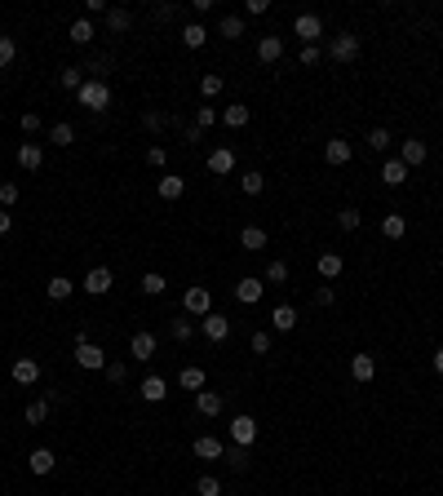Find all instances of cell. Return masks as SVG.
Listing matches in <instances>:
<instances>
[{
  "label": "cell",
  "instance_id": "cell-1",
  "mask_svg": "<svg viewBox=\"0 0 443 496\" xmlns=\"http://www.w3.org/2000/svg\"><path fill=\"white\" fill-rule=\"evenodd\" d=\"M76 102L80 107H85V111H107L111 107V85H107V80H85V85H80L76 89Z\"/></svg>",
  "mask_w": 443,
  "mask_h": 496
},
{
  "label": "cell",
  "instance_id": "cell-2",
  "mask_svg": "<svg viewBox=\"0 0 443 496\" xmlns=\"http://www.w3.org/2000/svg\"><path fill=\"white\" fill-rule=\"evenodd\" d=\"M359 49H364V45H359L355 31H337V36L328 40V58H333V62H355Z\"/></svg>",
  "mask_w": 443,
  "mask_h": 496
},
{
  "label": "cell",
  "instance_id": "cell-3",
  "mask_svg": "<svg viewBox=\"0 0 443 496\" xmlns=\"http://www.w3.org/2000/svg\"><path fill=\"white\" fill-rule=\"evenodd\" d=\"M208 310H213V293L204 288V284H191L187 288V297H182V315H208Z\"/></svg>",
  "mask_w": 443,
  "mask_h": 496
},
{
  "label": "cell",
  "instance_id": "cell-4",
  "mask_svg": "<svg viewBox=\"0 0 443 496\" xmlns=\"http://www.w3.org/2000/svg\"><path fill=\"white\" fill-rule=\"evenodd\" d=\"M76 363L85 372H98V368H107V350L93 346V341H76Z\"/></svg>",
  "mask_w": 443,
  "mask_h": 496
},
{
  "label": "cell",
  "instance_id": "cell-5",
  "mask_svg": "<svg viewBox=\"0 0 443 496\" xmlns=\"http://www.w3.org/2000/svg\"><path fill=\"white\" fill-rule=\"evenodd\" d=\"M231 443L235 448H253L257 443V421L249 417V412H240V417L231 421Z\"/></svg>",
  "mask_w": 443,
  "mask_h": 496
},
{
  "label": "cell",
  "instance_id": "cell-6",
  "mask_svg": "<svg viewBox=\"0 0 443 496\" xmlns=\"http://www.w3.org/2000/svg\"><path fill=\"white\" fill-rule=\"evenodd\" d=\"M200 333H204L208 341H226V337H231V319H226L222 310H208V315L200 319Z\"/></svg>",
  "mask_w": 443,
  "mask_h": 496
},
{
  "label": "cell",
  "instance_id": "cell-7",
  "mask_svg": "<svg viewBox=\"0 0 443 496\" xmlns=\"http://www.w3.org/2000/svg\"><path fill=\"white\" fill-rule=\"evenodd\" d=\"M111 284H116V275H111L107 266H93V271L85 275V284H80V288H85L89 297H107V293H111Z\"/></svg>",
  "mask_w": 443,
  "mask_h": 496
},
{
  "label": "cell",
  "instance_id": "cell-8",
  "mask_svg": "<svg viewBox=\"0 0 443 496\" xmlns=\"http://www.w3.org/2000/svg\"><path fill=\"white\" fill-rule=\"evenodd\" d=\"M261 293H266V279L244 275L240 284H235V302H244V306H257V302H261Z\"/></svg>",
  "mask_w": 443,
  "mask_h": 496
},
{
  "label": "cell",
  "instance_id": "cell-9",
  "mask_svg": "<svg viewBox=\"0 0 443 496\" xmlns=\"http://www.w3.org/2000/svg\"><path fill=\"white\" fill-rule=\"evenodd\" d=\"M399 160L408 164V169H417V164L430 160V146H425L421 138H403V142H399Z\"/></svg>",
  "mask_w": 443,
  "mask_h": 496
},
{
  "label": "cell",
  "instance_id": "cell-10",
  "mask_svg": "<svg viewBox=\"0 0 443 496\" xmlns=\"http://www.w3.org/2000/svg\"><path fill=\"white\" fill-rule=\"evenodd\" d=\"M293 36H302L306 45H315L324 36V18H319V13H302V18L293 23Z\"/></svg>",
  "mask_w": 443,
  "mask_h": 496
},
{
  "label": "cell",
  "instance_id": "cell-11",
  "mask_svg": "<svg viewBox=\"0 0 443 496\" xmlns=\"http://www.w3.org/2000/svg\"><path fill=\"white\" fill-rule=\"evenodd\" d=\"M9 377H13V382H18V386H36L40 382V363L36 359H13V368H9Z\"/></svg>",
  "mask_w": 443,
  "mask_h": 496
},
{
  "label": "cell",
  "instance_id": "cell-12",
  "mask_svg": "<svg viewBox=\"0 0 443 496\" xmlns=\"http://www.w3.org/2000/svg\"><path fill=\"white\" fill-rule=\"evenodd\" d=\"M208 173H218V177H226V173H235V151L231 146H218V151H208Z\"/></svg>",
  "mask_w": 443,
  "mask_h": 496
},
{
  "label": "cell",
  "instance_id": "cell-13",
  "mask_svg": "<svg viewBox=\"0 0 443 496\" xmlns=\"http://www.w3.org/2000/svg\"><path fill=\"white\" fill-rule=\"evenodd\" d=\"M315 271H319V279H324V284H333V279H341V271H346V261H341V253H319Z\"/></svg>",
  "mask_w": 443,
  "mask_h": 496
},
{
  "label": "cell",
  "instance_id": "cell-14",
  "mask_svg": "<svg viewBox=\"0 0 443 496\" xmlns=\"http://www.w3.org/2000/svg\"><path fill=\"white\" fill-rule=\"evenodd\" d=\"M350 155H355V151H350V142H346V138H328V146H324V160L333 164V169L350 164Z\"/></svg>",
  "mask_w": 443,
  "mask_h": 496
},
{
  "label": "cell",
  "instance_id": "cell-15",
  "mask_svg": "<svg viewBox=\"0 0 443 496\" xmlns=\"http://www.w3.org/2000/svg\"><path fill=\"white\" fill-rule=\"evenodd\" d=\"M155 191H160V200H182V195H187V177L164 173V177L155 182Z\"/></svg>",
  "mask_w": 443,
  "mask_h": 496
},
{
  "label": "cell",
  "instance_id": "cell-16",
  "mask_svg": "<svg viewBox=\"0 0 443 496\" xmlns=\"http://www.w3.org/2000/svg\"><path fill=\"white\" fill-rule=\"evenodd\" d=\"M191 452L200 456V461H222V452H226V448H222V439H213V435H200V439L191 443Z\"/></svg>",
  "mask_w": 443,
  "mask_h": 496
},
{
  "label": "cell",
  "instance_id": "cell-17",
  "mask_svg": "<svg viewBox=\"0 0 443 496\" xmlns=\"http://www.w3.org/2000/svg\"><path fill=\"white\" fill-rule=\"evenodd\" d=\"M138 394L146 403H164V399H169V382H164V377H146V382L138 386Z\"/></svg>",
  "mask_w": 443,
  "mask_h": 496
},
{
  "label": "cell",
  "instance_id": "cell-18",
  "mask_svg": "<svg viewBox=\"0 0 443 496\" xmlns=\"http://www.w3.org/2000/svg\"><path fill=\"white\" fill-rule=\"evenodd\" d=\"M284 58V40L280 36H261L257 40V62H266V67H271V62H280Z\"/></svg>",
  "mask_w": 443,
  "mask_h": 496
},
{
  "label": "cell",
  "instance_id": "cell-19",
  "mask_svg": "<svg viewBox=\"0 0 443 496\" xmlns=\"http://www.w3.org/2000/svg\"><path fill=\"white\" fill-rule=\"evenodd\" d=\"M18 164H23L27 173H36L40 164H45V146H40V142H23V146H18Z\"/></svg>",
  "mask_w": 443,
  "mask_h": 496
},
{
  "label": "cell",
  "instance_id": "cell-20",
  "mask_svg": "<svg viewBox=\"0 0 443 496\" xmlns=\"http://www.w3.org/2000/svg\"><path fill=\"white\" fill-rule=\"evenodd\" d=\"M408 173H413V169H408V164H403L399 155L382 164V182H386V187H403V182H408Z\"/></svg>",
  "mask_w": 443,
  "mask_h": 496
},
{
  "label": "cell",
  "instance_id": "cell-21",
  "mask_svg": "<svg viewBox=\"0 0 443 496\" xmlns=\"http://www.w3.org/2000/svg\"><path fill=\"white\" fill-rule=\"evenodd\" d=\"M350 377H355L359 386H368L372 377H377V359H372V355H355V359H350Z\"/></svg>",
  "mask_w": 443,
  "mask_h": 496
},
{
  "label": "cell",
  "instance_id": "cell-22",
  "mask_svg": "<svg viewBox=\"0 0 443 496\" xmlns=\"http://www.w3.org/2000/svg\"><path fill=\"white\" fill-rule=\"evenodd\" d=\"M27 466H31V474H40V478H45V474H54V466H58V456H54V452H49V448H36V452H31V456H27Z\"/></svg>",
  "mask_w": 443,
  "mask_h": 496
},
{
  "label": "cell",
  "instance_id": "cell-23",
  "mask_svg": "<svg viewBox=\"0 0 443 496\" xmlns=\"http://www.w3.org/2000/svg\"><path fill=\"white\" fill-rule=\"evenodd\" d=\"M45 293H49V302H67V297L76 293V279H67V275H54L45 284Z\"/></svg>",
  "mask_w": 443,
  "mask_h": 496
},
{
  "label": "cell",
  "instance_id": "cell-24",
  "mask_svg": "<svg viewBox=\"0 0 443 496\" xmlns=\"http://www.w3.org/2000/svg\"><path fill=\"white\" fill-rule=\"evenodd\" d=\"M155 333H134V341H129V355H134V359H151L155 355Z\"/></svg>",
  "mask_w": 443,
  "mask_h": 496
},
{
  "label": "cell",
  "instance_id": "cell-25",
  "mask_svg": "<svg viewBox=\"0 0 443 496\" xmlns=\"http://www.w3.org/2000/svg\"><path fill=\"white\" fill-rule=\"evenodd\" d=\"M240 248H244V253H261V248H266V230H261V226H244L240 230Z\"/></svg>",
  "mask_w": 443,
  "mask_h": 496
},
{
  "label": "cell",
  "instance_id": "cell-26",
  "mask_svg": "<svg viewBox=\"0 0 443 496\" xmlns=\"http://www.w3.org/2000/svg\"><path fill=\"white\" fill-rule=\"evenodd\" d=\"M271 328H275V333H293V328H297V310H293V306H275L271 310Z\"/></svg>",
  "mask_w": 443,
  "mask_h": 496
},
{
  "label": "cell",
  "instance_id": "cell-27",
  "mask_svg": "<svg viewBox=\"0 0 443 496\" xmlns=\"http://www.w3.org/2000/svg\"><path fill=\"white\" fill-rule=\"evenodd\" d=\"M195 412H200V417H218V412H222V394L218 390H200V394H195Z\"/></svg>",
  "mask_w": 443,
  "mask_h": 496
},
{
  "label": "cell",
  "instance_id": "cell-28",
  "mask_svg": "<svg viewBox=\"0 0 443 496\" xmlns=\"http://www.w3.org/2000/svg\"><path fill=\"white\" fill-rule=\"evenodd\" d=\"M204 382H208V377H204V368H195V363H187V368L177 372V386H182V390H195V394H200Z\"/></svg>",
  "mask_w": 443,
  "mask_h": 496
},
{
  "label": "cell",
  "instance_id": "cell-29",
  "mask_svg": "<svg viewBox=\"0 0 443 496\" xmlns=\"http://www.w3.org/2000/svg\"><path fill=\"white\" fill-rule=\"evenodd\" d=\"M382 235L386 240H403L408 235V218H403V213H386V218H382Z\"/></svg>",
  "mask_w": 443,
  "mask_h": 496
},
{
  "label": "cell",
  "instance_id": "cell-30",
  "mask_svg": "<svg viewBox=\"0 0 443 496\" xmlns=\"http://www.w3.org/2000/svg\"><path fill=\"white\" fill-rule=\"evenodd\" d=\"M249 107H244V102H231V107H222V124L226 129H244V124H249Z\"/></svg>",
  "mask_w": 443,
  "mask_h": 496
},
{
  "label": "cell",
  "instance_id": "cell-31",
  "mask_svg": "<svg viewBox=\"0 0 443 496\" xmlns=\"http://www.w3.org/2000/svg\"><path fill=\"white\" fill-rule=\"evenodd\" d=\"M107 27H111V36H124V31L134 27V13L129 9H107Z\"/></svg>",
  "mask_w": 443,
  "mask_h": 496
},
{
  "label": "cell",
  "instance_id": "cell-32",
  "mask_svg": "<svg viewBox=\"0 0 443 496\" xmlns=\"http://www.w3.org/2000/svg\"><path fill=\"white\" fill-rule=\"evenodd\" d=\"M204 40H208V27L204 23H187L182 27V45L187 49H204Z\"/></svg>",
  "mask_w": 443,
  "mask_h": 496
},
{
  "label": "cell",
  "instance_id": "cell-33",
  "mask_svg": "<svg viewBox=\"0 0 443 496\" xmlns=\"http://www.w3.org/2000/svg\"><path fill=\"white\" fill-rule=\"evenodd\" d=\"M67 40H71V45H89V40H93V23H89V18H76V23L67 27Z\"/></svg>",
  "mask_w": 443,
  "mask_h": 496
},
{
  "label": "cell",
  "instance_id": "cell-34",
  "mask_svg": "<svg viewBox=\"0 0 443 496\" xmlns=\"http://www.w3.org/2000/svg\"><path fill=\"white\" fill-rule=\"evenodd\" d=\"M390 142H395V138H390V129H382V124L368 129V138H364L368 151H390Z\"/></svg>",
  "mask_w": 443,
  "mask_h": 496
},
{
  "label": "cell",
  "instance_id": "cell-35",
  "mask_svg": "<svg viewBox=\"0 0 443 496\" xmlns=\"http://www.w3.org/2000/svg\"><path fill=\"white\" fill-rule=\"evenodd\" d=\"M71 142H76V129L67 120H58L54 129H49V146H71Z\"/></svg>",
  "mask_w": 443,
  "mask_h": 496
},
{
  "label": "cell",
  "instance_id": "cell-36",
  "mask_svg": "<svg viewBox=\"0 0 443 496\" xmlns=\"http://www.w3.org/2000/svg\"><path fill=\"white\" fill-rule=\"evenodd\" d=\"M240 191H244V195H261V191H266V177H261L257 169L240 173Z\"/></svg>",
  "mask_w": 443,
  "mask_h": 496
},
{
  "label": "cell",
  "instance_id": "cell-37",
  "mask_svg": "<svg viewBox=\"0 0 443 496\" xmlns=\"http://www.w3.org/2000/svg\"><path fill=\"white\" fill-rule=\"evenodd\" d=\"M164 288H169V279H164L160 271H146V275H142V293H146V297H164Z\"/></svg>",
  "mask_w": 443,
  "mask_h": 496
},
{
  "label": "cell",
  "instance_id": "cell-38",
  "mask_svg": "<svg viewBox=\"0 0 443 496\" xmlns=\"http://www.w3.org/2000/svg\"><path fill=\"white\" fill-rule=\"evenodd\" d=\"M58 85L76 93L80 85H85V67H62V71H58Z\"/></svg>",
  "mask_w": 443,
  "mask_h": 496
},
{
  "label": "cell",
  "instance_id": "cell-39",
  "mask_svg": "<svg viewBox=\"0 0 443 496\" xmlns=\"http://www.w3.org/2000/svg\"><path fill=\"white\" fill-rule=\"evenodd\" d=\"M195 496H222V478L218 474H200L195 478Z\"/></svg>",
  "mask_w": 443,
  "mask_h": 496
},
{
  "label": "cell",
  "instance_id": "cell-40",
  "mask_svg": "<svg viewBox=\"0 0 443 496\" xmlns=\"http://www.w3.org/2000/svg\"><path fill=\"white\" fill-rule=\"evenodd\" d=\"M169 337H173V341H191V337H195V324H191L187 315H182V319H169Z\"/></svg>",
  "mask_w": 443,
  "mask_h": 496
},
{
  "label": "cell",
  "instance_id": "cell-41",
  "mask_svg": "<svg viewBox=\"0 0 443 496\" xmlns=\"http://www.w3.org/2000/svg\"><path fill=\"white\" fill-rule=\"evenodd\" d=\"M164 124H169V115H164V111H155V107L142 111V129H146V134H160Z\"/></svg>",
  "mask_w": 443,
  "mask_h": 496
},
{
  "label": "cell",
  "instance_id": "cell-42",
  "mask_svg": "<svg viewBox=\"0 0 443 496\" xmlns=\"http://www.w3.org/2000/svg\"><path fill=\"white\" fill-rule=\"evenodd\" d=\"M222 461H226L231 470H249V448H226Z\"/></svg>",
  "mask_w": 443,
  "mask_h": 496
},
{
  "label": "cell",
  "instance_id": "cell-43",
  "mask_svg": "<svg viewBox=\"0 0 443 496\" xmlns=\"http://www.w3.org/2000/svg\"><path fill=\"white\" fill-rule=\"evenodd\" d=\"M359 222H364V213H359V208H337V226L341 230H359Z\"/></svg>",
  "mask_w": 443,
  "mask_h": 496
},
{
  "label": "cell",
  "instance_id": "cell-44",
  "mask_svg": "<svg viewBox=\"0 0 443 496\" xmlns=\"http://www.w3.org/2000/svg\"><path fill=\"white\" fill-rule=\"evenodd\" d=\"M249 346H253V355H271V346H275V337L266 333V328H257V333L249 337Z\"/></svg>",
  "mask_w": 443,
  "mask_h": 496
},
{
  "label": "cell",
  "instance_id": "cell-45",
  "mask_svg": "<svg viewBox=\"0 0 443 496\" xmlns=\"http://www.w3.org/2000/svg\"><path fill=\"white\" fill-rule=\"evenodd\" d=\"M23 417H27V425H40V421L49 417V399H36V403H27V412H23Z\"/></svg>",
  "mask_w": 443,
  "mask_h": 496
},
{
  "label": "cell",
  "instance_id": "cell-46",
  "mask_svg": "<svg viewBox=\"0 0 443 496\" xmlns=\"http://www.w3.org/2000/svg\"><path fill=\"white\" fill-rule=\"evenodd\" d=\"M222 36H226V40H240V36H244V18L226 13V18H222Z\"/></svg>",
  "mask_w": 443,
  "mask_h": 496
},
{
  "label": "cell",
  "instance_id": "cell-47",
  "mask_svg": "<svg viewBox=\"0 0 443 496\" xmlns=\"http://www.w3.org/2000/svg\"><path fill=\"white\" fill-rule=\"evenodd\" d=\"M13 58H18V40H13V36H0V67H9Z\"/></svg>",
  "mask_w": 443,
  "mask_h": 496
},
{
  "label": "cell",
  "instance_id": "cell-48",
  "mask_svg": "<svg viewBox=\"0 0 443 496\" xmlns=\"http://www.w3.org/2000/svg\"><path fill=\"white\" fill-rule=\"evenodd\" d=\"M102 372H107V382H111V386H124V382H129V368H124L120 359H116V363H107Z\"/></svg>",
  "mask_w": 443,
  "mask_h": 496
},
{
  "label": "cell",
  "instance_id": "cell-49",
  "mask_svg": "<svg viewBox=\"0 0 443 496\" xmlns=\"http://www.w3.org/2000/svg\"><path fill=\"white\" fill-rule=\"evenodd\" d=\"M200 93H204V98H218V93H222V76H218V71H208V76L200 80Z\"/></svg>",
  "mask_w": 443,
  "mask_h": 496
},
{
  "label": "cell",
  "instance_id": "cell-50",
  "mask_svg": "<svg viewBox=\"0 0 443 496\" xmlns=\"http://www.w3.org/2000/svg\"><path fill=\"white\" fill-rule=\"evenodd\" d=\"M169 164V151L164 146H146V169H164Z\"/></svg>",
  "mask_w": 443,
  "mask_h": 496
},
{
  "label": "cell",
  "instance_id": "cell-51",
  "mask_svg": "<svg viewBox=\"0 0 443 496\" xmlns=\"http://www.w3.org/2000/svg\"><path fill=\"white\" fill-rule=\"evenodd\" d=\"M333 302H337V288H333V284H319V288H315V306H319V310H328Z\"/></svg>",
  "mask_w": 443,
  "mask_h": 496
},
{
  "label": "cell",
  "instance_id": "cell-52",
  "mask_svg": "<svg viewBox=\"0 0 443 496\" xmlns=\"http://www.w3.org/2000/svg\"><path fill=\"white\" fill-rule=\"evenodd\" d=\"M222 115H218V107H195V124L200 129H208V124H218Z\"/></svg>",
  "mask_w": 443,
  "mask_h": 496
},
{
  "label": "cell",
  "instance_id": "cell-53",
  "mask_svg": "<svg viewBox=\"0 0 443 496\" xmlns=\"http://www.w3.org/2000/svg\"><path fill=\"white\" fill-rule=\"evenodd\" d=\"M266 284H288V266H284V261H271V266H266Z\"/></svg>",
  "mask_w": 443,
  "mask_h": 496
},
{
  "label": "cell",
  "instance_id": "cell-54",
  "mask_svg": "<svg viewBox=\"0 0 443 496\" xmlns=\"http://www.w3.org/2000/svg\"><path fill=\"white\" fill-rule=\"evenodd\" d=\"M18 204V187L13 182H0V208H13Z\"/></svg>",
  "mask_w": 443,
  "mask_h": 496
},
{
  "label": "cell",
  "instance_id": "cell-55",
  "mask_svg": "<svg viewBox=\"0 0 443 496\" xmlns=\"http://www.w3.org/2000/svg\"><path fill=\"white\" fill-rule=\"evenodd\" d=\"M85 71H93L89 80H107V71H111V58H93V62H89Z\"/></svg>",
  "mask_w": 443,
  "mask_h": 496
},
{
  "label": "cell",
  "instance_id": "cell-56",
  "mask_svg": "<svg viewBox=\"0 0 443 496\" xmlns=\"http://www.w3.org/2000/svg\"><path fill=\"white\" fill-rule=\"evenodd\" d=\"M266 9H271V0H244V13H249V18H261Z\"/></svg>",
  "mask_w": 443,
  "mask_h": 496
},
{
  "label": "cell",
  "instance_id": "cell-57",
  "mask_svg": "<svg viewBox=\"0 0 443 496\" xmlns=\"http://www.w3.org/2000/svg\"><path fill=\"white\" fill-rule=\"evenodd\" d=\"M315 62H324L319 45H306V49H302V67H315Z\"/></svg>",
  "mask_w": 443,
  "mask_h": 496
},
{
  "label": "cell",
  "instance_id": "cell-58",
  "mask_svg": "<svg viewBox=\"0 0 443 496\" xmlns=\"http://www.w3.org/2000/svg\"><path fill=\"white\" fill-rule=\"evenodd\" d=\"M23 134H40V115H36V111L23 115Z\"/></svg>",
  "mask_w": 443,
  "mask_h": 496
},
{
  "label": "cell",
  "instance_id": "cell-59",
  "mask_svg": "<svg viewBox=\"0 0 443 496\" xmlns=\"http://www.w3.org/2000/svg\"><path fill=\"white\" fill-rule=\"evenodd\" d=\"M9 230H13V213L0 208V235H9Z\"/></svg>",
  "mask_w": 443,
  "mask_h": 496
},
{
  "label": "cell",
  "instance_id": "cell-60",
  "mask_svg": "<svg viewBox=\"0 0 443 496\" xmlns=\"http://www.w3.org/2000/svg\"><path fill=\"white\" fill-rule=\"evenodd\" d=\"M85 13H107V0H85Z\"/></svg>",
  "mask_w": 443,
  "mask_h": 496
},
{
  "label": "cell",
  "instance_id": "cell-61",
  "mask_svg": "<svg viewBox=\"0 0 443 496\" xmlns=\"http://www.w3.org/2000/svg\"><path fill=\"white\" fill-rule=\"evenodd\" d=\"M435 372L443 377V346H439V350H435Z\"/></svg>",
  "mask_w": 443,
  "mask_h": 496
}]
</instances>
